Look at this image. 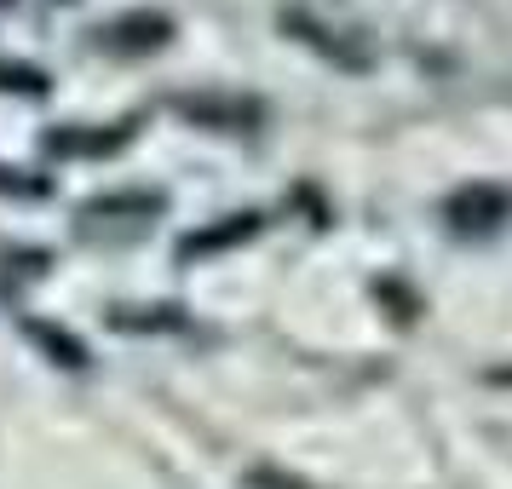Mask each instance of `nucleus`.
Masks as SVG:
<instances>
[{
    "instance_id": "nucleus-1",
    "label": "nucleus",
    "mask_w": 512,
    "mask_h": 489,
    "mask_svg": "<svg viewBox=\"0 0 512 489\" xmlns=\"http://www.w3.org/2000/svg\"><path fill=\"white\" fill-rule=\"evenodd\" d=\"M93 41L104 52H121V58H139V52H156L173 41V18L167 12H121V18H110V24L93 29Z\"/></svg>"
},
{
    "instance_id": "nucleus-2",
    "label": "nucleus",
    "mask_w": 512,
    "mask_h": 489,
    "mask_svg": "<svg viewBox=\"0 0 512 489\" xmlns=\"http://www.w3.org/2000/svg\"><path fill=\"white\" fill-rule=\"evenodd\" d=\"M179 116L196 121V127H213V133H248V127L259 121V104H254V98L196 93V98H179Z\"/></svg>"
},
{
    "instance_id": "nucleus-3",
    "label": "nucleus",
    "mask_w": 512,
    "mask_h": 489,
    "mask_svg": "<svg viewBox=\"0 0 512 489\" xmlns=\"http://www.w3.org/2000/svg\"><path fill=\"white\" fill-rule=\"evenodd\" d=\"M507 219V196L495 185H466L449 196V225L455 231H489V225H501Z\"/></svg>"
},
{
    "instance_id": "nucleus-4",
    "label": "nucleus",
    "mask_w": 512,
    "mask_h": 489,
    "mask_svg": "<svg viewBox=\"0 0 512 489\" xmlns=\"http://www.w3.org/2000/svg\"><path fill=\"white\" fill-rule=\"evenodd\" d=\"M254 231H259V213H225V219L208 225V231H190L185 242H179V259H208V254H219V248L248 242Z\"/></svg>"
},
{
    "instance_id": "nucleus-5",
    "label": "nucleus",
    "mask_w": 512,
    "mask_h": 489,
    "mask_svg": "<svg viewBox=\"0 0 512 489\" xmlns=\"http://www.w3.org/2000/svg\"><path fill=\"white\" fill-rule=\"evenodd\" d=\"M282 29H294V35H300L305 47H317L323 58L346 64V70H363V64H369V52H363V47H346L340 35H328V29L317 24V18H311V12H282Z\"/></svg>"
},
{
    "instance_id": "nucleus-6",
    "label": "nucleus",
    "mask_w": 512,
    "mask_h": 489,
    "mask_svg": "<svg viewBox=\"0 0 512 489\" xmlns=\"http://www.w3.org/2000/svg\"><path fill=\"white\" fill-rule=\"evenodd\" d=\"M127 139H133L127 127H116V133H98V127H58V133H47V150L52 156H110V150H121Z\"/></svg>"
},
{
    "instance_id": "nucleus-7",
    "label": "nucleus",
    "mask_w": 512,
    "mask_h": 489,
    "mask_svg": "<svg viewBox=\"0 0 512 489\" xmlns=\"http://www.w3.org/2000/svg\"><path fill=\"white\" fill-rule=\"evenodd\" d=\"M29 334H35V340H41V346H47L52 357H58V363H64V369H81V363H87V346H81V340H70V334H64V328L29 323Z\"/></svg>"
},
{
    "instance_id": "nucleus-8",
    "label": "nucleus",
    "mask_w": 512,
    "mask_h": 489,
    "mask_svg": "<svg viewBox=\"0 0 512 489\" xmlns=\"http://www.w3.org/2000/svg\"><path fill=\"white\" fill-rule=\"evenodd\" d=\"M0 93L41 98V93H47V75L35 70V64H0Z\"/></svg>"
},
{
    "instance_id": "nucleus-9",
    "label": "nucleus",
    "mask_w": 512,
    "mask_h": 489,
    "mask_svg": "<svg viewBox=\"0 0 512 489\" xmlns=\"http://www.w3.org/2000/svg\"><path fill=\"white\" fill-rule=\"evenodd\" d=\"M110 323L116 328H179V311H173V305H156L150 317H127V311H116Z\"/></svg>"
},
{
    "instance_id": "nucleus-10",
    "label": "nucleus",
    "mask_w": 512,
    "mask_h": 489,
    "mask_svg": "<svg viewBox=\"0 0 512 489\" xmlns=\"http://www.w3.org/2000/svg\"><path fill=\"white\" fill-rule=\"evenodd\" d=\"M0 190H12V196H47V179H18V173L0 167Z\"/></svg>"
},
{
    "instance_id": "nucleus-11",
    "label": "nucleus",
    "mask_w": 512,
    "mask_h": 489,
    "mask_svg": "<svg viewBox=\"0 0 512 489\" xmlns=\"http://www.w3.org/2000/svg\"><path fill=\"white\" fill-rule=\"evenodd\" d=\"M0 6H12V0H0Z\"/></svg>"
}]
</instances>
